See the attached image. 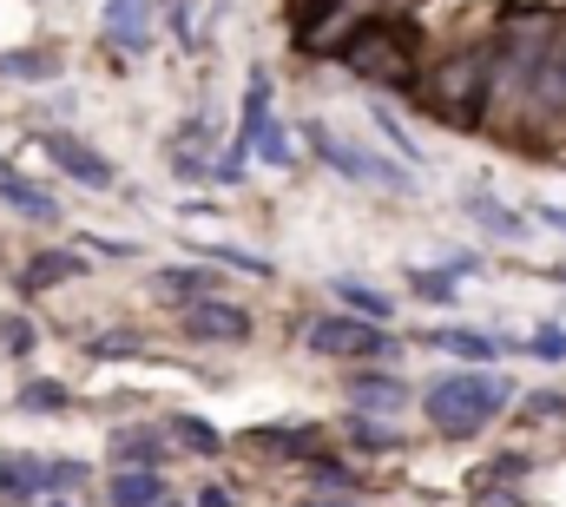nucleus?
Segmentation results:
<instances>
[{"mask_svg":"<svg viewBox=\"0 0 566 507\" xmlns=\"http://www.w3.org/2000/svg\"><path fill=\"white\" fill-rule=\"evenodd\" d=\"M507 402H514V382L501 376V370H454V376H434L422 389V415L434 422V435H454V442H468V435H481L494 415H507Z\"/></svg>","mask_w":566,"mask_h":507,"instance_id":"f257e3e1","label":"nucleus"},{"mask_svg":"<svg viewBox=\"0 0 566 507\" xmlns=\"http://www.w3.org/2000/svg\"><path fill=\"white\" fill-rule=\"evenodd\" d=\"M336 60H343L356 80H369V86H396V93L416 86V33H409L402 20H363V27L336 46Z\"/></svg>","mask_w":566,"mask_h":507,"instance_id":"f03ea898","label":"nucleus"},{"mask_svg":"<svg viewBox=\"0 0 566 507\" xmlns=\"http://www.w3.org/2000/svg\"><path fill=\"white\" fill-rule=\"evenodd\" d=\"M303 145L336 172V178H349V185H376V192H416V172H402L396 158H382L376 145H356V138H343L336 126H323V120H310L303 126Z\"/></svg>","mask_w":566,"mask_h":507,"instance_id":"7ed1b4c3","label":"nucleus"},{"mask_svg":"<svg viewBox=\"0 0 566 507\" xmlns=\"http://www.w3.org/2000/svg\"><path fill=\"white\" fill-rule=\"evenodd\" d=\"M303 350L343 356V363H382V356H396V337H389L382 323L343 310V317H310V323H303Z\"/></svg>","mask_w":566,"mask_h":507,"instance_id":"20e7f679","label":"nucleus"},{"mask_svg":"<svg viewBox=\"0 0 566 507\" xmlns=\"http://www.w3.org/2000/svg\"><path fill=\"white\" fill-rule=\"evenodd\" d=\"M488 93H494V66L474 53V60H454V66H441V80H434V113L448 120V126H481V113H488Z\"/></svg>","mask_w":566,"mask_h":507,"instance_id":"39448f33","label":"nucleus"},{"mask_svg":"<svg viewBox=\"0 0 566 507\" xmlns=\"http://www.w3.org/2000/svg\"><path fill=\"white\" fill-rule=\"evenodd\" d=\"M40 152H46V165H60L73 185H86V192H113L119 185V165L99 152V145H86L80 132H66V126H53V132H40Z\"/></svg>","mask_w":566,"mask_h":507,"instance_id":"423d86ee","label":"nucleus"},{"mask_svg":"<svg viewBox=\"0 0 566 507\" xmlns=\"http://www.w3.org/2000/svg\"><path fill=\"white\" fill-rule=\"evenodd\" d=\"M185 337L211 343V350H238V343H251V310L231 297H198V303H185Z\"/></svg>","mask_w":566,"mask_h":507,"instance_id":"0eeeda50","label":"nucleus"},{"mask_svg":"<svg viewBox=\"0 0 566 507\" xmlns=\"http://www.w3.org/2000/svg\"><path fill=\"white\" fill-rule=\"evenodd\" d=\"M158 33V0H106L99 7V40L119 53H145Z\"/></svg>","mask_w":566,"mask_h":507,"instance_id":"6e6552de","label":"nucleus"},{"mask_svg":"<svg viewBox=\"0 0 566 507\" xmlns=\"http://www.w3.org/2000/svg\"><path fill=\"white\" fill-rule=\"evenodd\" d=\"M151 297H165V303H198V297H224V277H218V263H205V257H191V263H165V270H151Z\"/></svg>","mask_w":566,"mask_h":507,"instance_id":"1a4fd4ad","label":"nucleus"},{"mask_svg":"<svg viewBox=\"0 0 566 507\" xmlns=\"http://www.w3.org/2000/svg\"><path fill=\"white\" fill-rule=\"evenodd\" d=\"M0 205L13 218H27V225H60V198L46 185H33L20 165H7V158H0Z\"/></svg>","mask_w":566,"mask_h":507,"instance_id":"9d476101","label":"nucleus"},{"mask_svg":"<svg viewBox=\"0 0 566 507\" xmlns=\"http://www.w3.org/2000/svg\"><path fill=\"white\" fill-rule=\"evenodd\" d=\"M416 402V389L402 376H389V370H356L349 376V408H363V415H402Z\"/></svg>","mask_w":566,"mask_h":507,"instance_id":"9b49d317","label":"nucleus"},{"mask_svg":"<svg viewBox=\"0 0 566 507\" xmlns=\"http://www.w3.org/2000/svg\"><path fill=\"white\" fill-rule=\"evenodd\" d=\"M171 435L165 428H151V422H139V428H119L113 442H106V455H113V468H165L171 462Z\"/></svg>","mask_w":566,"mask_h":507,"instance_id":"f8f14e48","label":"nucleus"},{"mask_svg":"<svg viewBox=\"0 0 566 507\" xmlns=\"http://www.w3.org/2000/svg\"><path fill=\"white\" fill-rule=\"evenodd\" d=\"M461 205H468V218H474L488 238H501V245H527V238H534V225H527L514 205H501L494 192H468Z\"/></svg>","mask_w":566,"mask_h":507,"instance_id":"ddd939ff","label":"nucleus"},{"mask_svg":"<svg viewBox=\"0 0 566 507\" xmlns=\"http://www.w3.org/2000/svg\"><path fill=\"white\" fill-rule=\"evenodd\" d=\"M106 501L113 507H158V501H171V482H165V468H113Z\"/></svg>","mask_w":566,"mask_h":507,"instance_id":"4468645a","label":"nucleus"},{"mask_svg":"<svg viewBox=\"0 0 566 507\" xmlns=\"http://www.w3.org/2000/svg\"><path fill=\"white\" fill-rule=\"evenodd\" d=\"M73 277H86V251H33L20 270V290H60Z\"/></svg>","mask_w":566,"mask_h":507,"instance_id":"2eb2a0df","label":"nucleus"},{"mask_svg":"<svg viewBox=\"0 0 566 507\" xmlns=\"http://www.w3.org/2000/svg\"><path fill=\"white\" fill-rule=\"evenodd\" d=\"M0 501H46V462L40 455H0Z\"/></svg>","mask_w":566,"mask_h":507,"instance_id":"dca6fc26","label":"nucleus"},{"mask_svg":"<svg viewBox=\"0 0 566 507\" xmlns=\"http://www.w3.org/2000/svg\"><path fill=\"white\" fill-rule=\"evenodd\" d=\"M0 80H13V86H53V80H60V53H46V46H13V53H0Z\"/></svg>","mask_w":566,"mask_h":507,"instance_id":"f3484780","label":"nucleus"},{"mask_svg":"<svg viewBox=\"0 0 566 507\" xmlns=\"http://www.w3.org/2000/svg\"><path fill=\"white\" fill-rule=\"evenodd\" d=\"M251 442L264 455H277V462H310L323 448V428H283V422H271V428H251Z\"/></svg>","mask_w":566,"mask_h":507,"instance_id":"a211bd4d","label":"nucleus"},{"mask_svg":"<svg viewBox=\"0 0 566 507\" xmlns=\"http://www.w3.org/2000/svg\"><path fill=\"white\" fill-rule=\"evenodd\" d=\"M329 290H336L343 310H356V317H369V323H389V317H396V297L376 290V283H363V277H336Z\"/></svg>","mask_w":566,"mask_h":507,"instance_id":"6ab92c4d","label":"nucleus"},{"mask_svg":"<svg viewBox=\"0 0 566 507\" xmlns=\"http://www.w3.org/2000/svg\"><path fill=\"white\" fill-rule=\"evenodd\" d=\"M428 343H434V350H448V356H461V363H481V370L507 350V343H501V337H488V330H428Z\"/></svg>","mask_w":566,"mask_h":507,"instance_id":"aec40b11","label":"nucleus"},{"mask_svg":"<svg viewBox=\"0 0 566 507\" xmlns=\"http://www.w3.org/2000/svg\"><path fill=\"white\" fill-rule=\"evenodd\" d=\"M343 442H349L356 455H396V448H402V435H396V428H389L382 415H363V408L349 415V428H343Z\"/></svg>","mask_w":566,"mask_h":507,"instance_id":"412c9836","label":"nucleus"},{"mask_svg":"<svg viewBox=\"0 0 566 507\" xmlns=\"http://www.w3.org/2000/svg\"><path fill=\"white\" fill-rule=\"evenodd\" d=\"M165 435H171L185 455H224V435H218L205 415H165Z\"/></svg>","mask_w":566,"mask_h":507,"instance_id":"4be33fe9","label":"nucleus"},{"mask_svg":"<svg viewBox=\"0 0 566 507\" xmlns=\"http://www.w3.org/2000/svg\"><path fill=\"white\" fill-rule=\"evenodd\" d=\"M271 93H277V80L258 66V73L244 80V113H238V120H244V126H238V138H244V145L258 138V126H264V120H271Z\"/></svg>","mask_w":566,"mask_h":507,"instance_id":"5701e85b","label":"nucleus"},{"mask_svg":"<svg viewBox=\"0 0 566 507\" xmlns=\"http://www.w3.org/2000/svg\"><path fill=\"white\" fill-rule=\"evenodd\" d=\"M86 356H93V363H126V356H145V337L126 330V323H113V330L86 337Z\"/></svg>","mask_w":566,"mask_h":507,"instance_id":"b1692460","label":"nucleus"},{"mask_svg":"<svg viewBox=\"0 0 566 507\" xmlns=\"http://www.w3.org/2000/svg\"><path fill=\"white\" fill-rule=\"evenodd\" d=\"M191 257L224 263V270H244V277H271V270H277L264 251H244V245H191Z\"/></svg>","mask_w":566,"mask_h":507,"instance_id":"393cba45","label":"nucleus"},{"mask_svg":"<svg viewBox=\"0 0 566 507\" xmlns=\"http://www.w3.org/2000/svg\"><path fill=\"white\" fill-rule=\"evenodd\" d=\"M296 468H303V475H310L316 488H363V475H356L349 462H336V455H323V448H316L310 462H296Z\"/></svg>","mask_w":566,"mask_h":507,"instance_id":"a878e982","label":"nucleus"},{"mask_svg":"<svg viewBox=\"0 0 566 507\" xmlns=\"http://www.w3.org/2000/svg\"><path fill=\"white\" fill-rule=\"evenodd\" d=\"M171 178L178 185H205V178H218V158L198 152V145H171Z\"/></svg>","mask_w":566,"mask_h":507,"instance_id":"bb28decb","label":"nucleus"},{"mask_svg":"<svg viewBox=\"0 0 566 507\" xmlns=\"http://www.w3.org/2000/svg\"><path fill=\"white\" fill-rule=\"evenodd\" d=\"M251 158H258V165H271V172H283V165H290V132H283L277 120H264L258 138H251Z\"/></svg>","mask_w":566,"mask_h":507,"instance_id":"cd10ccee","label":"nucleus"},{"mask_svg":"<svg viewBox=\"0 0 566 507\" xmlns=\"http://www.w3.org/2000/svg\"><path fill=\"white\" fill-rule=\"evenodd\" d=\"M409 290H416L422 303H454V297H461V283H454L448 263H441V270H409Z\"/></svg>","mask_w":566,"mask_h":507,"instance_id":"c85d7f7f","label":"nucleus"},{"mask_svg":"<svg viewBox=\"0 0 566 507\" xmlns=\"http://www.w3.org/2000/svg\"><path fill=\"white\" fill-rule=\"evenodd\" d=\"M13 402H20L27 415H60V408H66L73 395H66V382H27V389H20Z\"/></svg>","mask_w":566,"mask_h":507,"instance_id":"c756f323","label":"nucleus"},{"mask_svg":"<svg viewBox=\"0 0 566 507\" xmlns=\"http://www.w3.org/2000/svg\"><path fill=\"white\" fill-rule=\"evenodd\" d=\"M369 120H376V132H382V138H389V145H396V158H402V165H422V145H416V138H409V132H402V120H396V113H389V106H376V113H369Z\"/></svg>","mask_w":566,"mask_h":507,"instance_id":"7c9ffc66","label":"nucleus"},{"mask_svg":"<svg viewBox=\"0 0 566 507\" xmlns=\"http://www.w3.org/2000/svg\"><path fill=\"white\" fill-rule=\"evenodd\" d=\"M244 178H251V145L231 138V145L218 152V178H211V185H244Z\"/></svg>","mask_w":566,"mask_h":507,"instance_id":"2f4dec72","label":"nucleus"},{"mask_svg":"<svg viewBox=\"0 0 566 507\" xmlns=\"http://www.w3.org/2000/svg\"><path fill=\"white\" fill-rule=\"evenodd\" d=\"M33 343H40V330L27 317H0V350L7 356H33Z\"/></svg>","mask_w":566,"mask_h":507,"instance_id":"473e14b6","label":"nucleus"},{"mask_svg":"<svg viewBox=\"0 0 566 507\" xmlns=\"http://www.w3.org/2000/svg\"><path fill=\"white\" fill-rule=\"evenodd\" d=\"M527 356H541V363H566V330L560 323H541V330L527 337Z\"/></svg>","mask_w":566,"mask_h":507,"instance_id":"72a5a7b5","label":"nucleus"},{"mask_svg":"<svg viewBox=\"0 0 566 507\" xmlns=\"http://www.w3.org/2000/svg\"><path fill=\"white\" fill-rule=\"evenodd\" d=\"M86 482V462H46V495H66Z\"/></svg>","mask_w":566,"mask_h":507,"instance_id":"f704fd0d","label":"nucleus"},{"mask_svg":"<svg viewBox=\"0 0 566 507\" xmlns=\"http://www.w3.org/2000/svg\"><path fill=\"white\" fill-rule=\"evenodd\" d=\"M178 145H198V152H211V145H218V126L198 113V120H185V126H178Z\"/></svg>","mask_w":566,"mask_h":507,"instance_id":"c9c22d12","label":"nucleus"},{"mask_svg":"<svg viewBox=\"0 0 566 507\" xmlns=\"http://www.w3.org/2000/svg\"><path fill=\"white\" fill-rule=\"evenodd\" d=\"M171 33H178L185 46H198V7H191V0H178V7H171Z\"/></svg>","mask_w":566,"mask_h":507,"instance_id":"e433bc0d","label":"nucleus"},{"mask_svg":"<svg viewBox=\"0 0 566 507\" xmlns=\"http://www.w3.org/2000/svg\"><path fill=\"white\" fill-rule=\"evenodd\" d=\"M534 218H541V225H547V231H560V238H566V205H541V211H534Z\"/></svg>","mask_w":566,"mask_h":507,"instance_id":"4c0bfd02","label":"nucleus"},{"mask_svg":"<svg viewBox=\"0 0 566 507\" xmlns=\"http://www.w3.org/2000/svg\"><path fill=\"white\" fill-rule=\"evenodd\" d=\"M191 507H238V501H231V495H224V488L211 482V488H198V501H191Z\"/></svg>","mask_w":566,"mask_h":507,"instance_id":"58836bf2","label":"nucleus"},{"mask_svg":"<svg viewBox=\"0 0 566 507\" xmlns=\"http://www.w3.org/2000/svg\"><path fill=\"white\" fill-rule=\"evenodd\" d=\"M303 507H356V501H303Z\"/></svg>","mask_w":566,"mask_h":507,"instance_id":"ea45409f","label":"nucleus"},{"mask_svg":"<svg viewBox=\"0 0 566 507\" xmlns=\"http://www.w3.org/2000/svg\"><path fill=\"white\" fill-rule=\"evenodd\" d=\"M46 507H66V501H60V495H46Z\"/></svg>","mask_w":566,"mask_h":507,"instance_id":"a19ab883","label":"nucleus"},{"mask_svg":"<svg viewBox=\"0 0 566 507\" xmlns=\"http://www.w3.org/2000/svg\"><path fill=\"white\" fill-rule=\"evenodd\" d=\"M158 507H185V501H158Z\"/></svg>","mask_w":566,"mask_h":507,"instance_id":"79ce46f5","label":"nucleus"}]
</instances>
